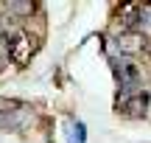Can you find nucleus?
Listing matches in <instances>:
<instances>
[{
	"mask_svg": "<svg viewBox=\"0 0 151 143\" xmlns=\"http://www.w3.org/2000/svg\"><path fill=\"white\" fill-rule=\"evenodd\" d=\"M109 65H112L115 82H118V87H120V95L140 93V67H137L134 62L126 59V56H115Z\"/></svg>",
	"mask_w": 151,
	"mask_h": 143,
	"instance_id": "nucleus-1",
	"label": "nucleus"
},
{
	"mask_svg": "<svg viewBox=\"0 0 151 143\" xmlns=\"http://www.w3.org/2000/svg\"><path fill=\"white\" fill-rule=\"evenodd\" d=\"M37 48H39V42H37V37H31L28 31H17L14 37L9 39V59L14 62V65H20V67H25L28 62H31V56L37 53Z\"/></svg>",
	"mask_w": 151,
	"mask_h": 143,
	"instance_id": "nucleus-2",
	"label": "nucleus"
},
{
	"mask_svg": "<svg viewBox=\"0 0 151 143\" xmlns=\"http://www.w3.org/2000/svg\"><path fill=\"white\" fill-rule=\"evenodd\" d=\"M143 14H146V3H123L115 11V20L120 31H137L143 28Z\"/></svg>",
	"mask_w": 151,
	"mask_h": 143,
	"instance_id": "nucleus-3",
	"label": "nucleus"
},
{
	"mask_svg": "<svg viewBox=\"0 0 151 143\" xmlns=\"http://www.w3.org/2000/svg\"><path fill=\"white\" fill-rule=\"evenodd\" d=\"M28 121H31V112L25 107L0 101V126L3 129H25Z\"/></svg>",
	"mask_w": 151,
	"mask_h": 143,
	"instance_id": "nucleus-4",
	"label": "nucleus"
},
{
	"mask_svg": "<svg viewBox=\"0 0 151 143\" xmlns=\"http://www.w3.org/2000/svg\"><path fill=\"white\" fill-rule=\"evenodd\" d=\"M146 107H148V95L143 90L140 93H132V95H118V101H115V110L123 118H143L146 115Z\"/></svg>",
	"mask_w": 151,
	"mask_h": 143,
	"instance_id": "nucleus-5",
	"label": "nucleus"
},
{
	"mask_svg": "<svg viewBox=\"0 0 151 143\" xmlns=\"http://www.w3.org/2000/svg\"><path fill=\"white\" fill-rule=\"evenodd\" d=\"M115 48L129 59V56L140 53V51L146 48V37H143L140 31H120L118 37H115Z\"/></svg>",
	"mask_w": 151,
	"mask_h": 143,
	"instance_id": "nucleus-6",
	"label": "nucleus"
},
{
	"mask_svg": "<svg viewBox=\"0 0 151 143\" xmlns=\"http://www.w3.org/2000/svg\"><path fill=\"white\" fill-rule=\"evenodd\" d=\"M3 9H6V14H9L11 20H17V22H20L22 17H31L34 14V3H20V0H9Z\"/></svg>",
	"mask_w": 151,
	"mask_h": 143,
	"instance_id": "nucleus-7",
	"label": "nucleus"
},
{
	"mask_svg": "<svg viewBox=\"0 0 151 143\" xmlns=\"http://www.w3.org/2000/svg\"><path fill=\"white\" fill-rule=\"evenodd\" d=\"M70 143H84V124H70Z\"/></svg>",
	"mask_w": 151,
	"mask_h": 143,
	"instance_id": "nucleus-8",
	"label": "nucleus"
},
{
	"mask_svg": "<svg viewBox=\"0 0 151 143\" xmlns=\"http://www.w3.org/2000/svg\"><path fill=\"white\" fill-rule=\"evenodd\" d=\"M6 53H9V51H6V45H3V37H0V70H3V62H6Z\"/></svg>",
	"mask_w": 151,
	"mask_h": 143,
	"instance_id": "nucleus-9",
	"label": "nucleus"
},
{
	"mask_svg": "<svg viewBox=\"0 0 151 143\" xmlns=\"http://www.w3.org/2000/svg\"><path fill=\"white\" fill-rule=\"evenodd\" d=\"M143 51H146V53L151 56V39H146V48H143Z\"/></svg>",
	"mask_w": 151,
	"mask_h": 143,
	"instance_id": "nucleus-10",
	"label": "nucleus"
}]
</instances>
